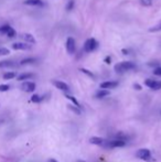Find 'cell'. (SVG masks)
Wrapping results in <instances>:
<instances>
[{
	"label": "cell",
	"mask_w": 161,
	"mask_h": 162,
	"mask_svg": "<svg viewBox=\"0 0 161 162\" xmlns=\"http://www.w3.org/2000/svg\"><path fill=\"white\" fill-rule=\"evenodd\" d=\"M136 67L135 63L133 62H129V61H124V62H120V63H117L115 66H114V70L116 73L118 74H123V73H126L128 71H131Z\"/></svg>",
	"instance_id": "1"
},
{
	"label": "cell",
	"mask_w": 161,
	"mask_h": 162,
	"mask_svg": "<svg viewBox=\"0 0 161 162\" xmlns=\"http://www.w3.org/2000/svg\"><path fill=\"white\" fill-rule=\"evenodd\" d=\"M136 157L141 159V160H143V161H148V162L154 161L151 152H150L148 149H139V150L136 152Z\"/></svg>",
	"instance_id": "2"
},
{
	"label": "cell",
	"mask_w": 161,
	"mask_h": 162,
	"mask_svg": "<svg viewBox=\"0 0 161 162\" xmlns=\"http://www.w3.org/2000/svg\"><path fill=\"white\" fill-rule=\"evenodd\" d=\"M98 48V42L95 40V39H87L84 43V51L87 52V53H91V52H94L95 50Z\"/></svg>",
	"instance_id": "3"
},
{
	"label": "cell",
	"mask_w": 161,
	"mask_h": 162,
	"mask_svg": "<svg viewBox=\"0 0 161 162\" xmlns=\"http://www.w3.org/2000/svg\"><path fill=\"white\" fill-rule=\"evenodd\" d=\"M107 148H121L126 146V142L121 139H115V140H109L104 142Z\"/></svg>",
	"instance_id": "4"
},
{
	"label": "cell",
	"mask_w": 161,
	"mask_h": 162,
	"mask_svg": "<svg viewBox=\"0 0 161 162\" xmlns=\"http://www.w3.org/2000/svg\"><path fill=\"white\" fill-rule=\"evenodd\" d=\"M65 48H66V51H67L69 54H74L75 53V51H76V42H75V40L72 36L67 38Z\"/></svg>",
	"instance_id": "5"
},
{
	"label": "cell",
	"mask_w": 161,
	"mask_h": 162,
	"mask_svg": "<svg viewBox=\"0 0 161 162\" xmlns=\"http://www.w3.org/2000/svg\"><path fill=\"white\" fill-rule=\"evenodd\" d=\"M11 48H12L13 50H15V51H28V50L32 49L31 44H30V43H27V42H15V43H12Z\"/></svg>",
	"instance_id": "6"
},
{
	"label": "cell",
	"mask_w": 161,
	"mask_h": 162,
	"mask_svg": "<svg viewBox=\"0 0 161 162\" xmlns=\"http://www.w3.org/2000/svg\"><path fill=\"white\" fill-rule=\"evenodd\" d=\"M145 85L148 86L149 88L154 89V91H158L161 89V81H156V79H151V78H148L145 81Z\"/></svg>",
	"instance_id": "7"
},
{
	"label": "cell",
	"mask_w": 161,
	"mask_h": 162,
	"mask_svg": "<svg viewBox=\"0 0 161 162\" xmlns=\"http://www.w3.org/2000/svg\"><path fill=\"white\" fill-rule=\"evenodd\" d=\"M35 84L33 82H29V81H26V82H23L21 85V88L22 91H24V92L27 93H32L35 91Z\"/></svg>",
	"instance_id": "8"
},
{
	"label": "cell",
	"mask_w": 161,
	"mask_h": 162,
	"mask_svg": "<svg viewBox=\"0 0 161 162\" xmlns=\"http://www.w3.org/2000/svg\"><path fill=\"white\" fill-rule=\"evenodd\" d=\"M52 84L55 86L57 89H60V91H62V92H70V87H69V85L66 84V83H64L62 81H53L52 82Z\"/></svg>",
	"instance_id": "9"
},
{
	"label": "cell",
	"mask_w": 161,
	"mask_h": 162,
	"mask_svg": "<svg viewBox=\"0 0 161 162\" xmlns=\"http://www.w3.org/2000/svg\"><path fill=\"white\" fill-rule=\"evenodd\" d=\"M117 86H118V82H116V81H106V82L100 84V88L112 89V88H116Z\"/></svg>",
	"instance_id": "10"
},
{
	"label": "cell",
	"mask_w": 161,
	"mask_h": 162,
	"mask_svg": "<svg viewBox=\"0 0 161 162\" xmlns=\"http://www.w3.org/2000/svg\"><path fill=\"white\" fill-rule=\"evenodd\" d=\"M21 39L24 42L30 43V44H35V42H36L34 36L32 34H30V33H23V34H21Z\"/></svg>",
	"instance_id": "11"
},
{
	"label": "cell",
	"mask_w": 161,
	"mask_h": 162,
	"mask_svg": "<svg viewBox=\"0 0 161 162\" xmlns=\"http://www.w3.org/2000/svg\"><path fill=\"white\" fill-rule=\"evenodd\" d=\"M90 142H91L92 145H96V146H102V145H104L105 140H104L103 138H100V137H92L91 139H90Z\"/></svg>",
	"instance_id": "12"
},
{
	"label": "cell",
	"mask_w": 161,
	"mask_h": 162,
	"mask_svg": "<svg viewBox=\"0 0 161 162\" xmlns=\"http://www.w3.org/2000/svg\"><path fill=\"white\" fill-rule=\"evenodd\" d=\"M15 63L12 61H0V69H7V67H14Z\"/></svg>",
	"instance_id": "13"
},
{
	"label": "cell",
	"mask_w": 161,
	"mask_h": 162,
	"mask_svg": "<svg viewBox=\"0 0 161 162\" xmlns=\"http://www.w3.org/2000/svg\"><path fill=\"white\" fill-rule=\"evenodd\" d=\"M108 95H109V91L102 88L100 91H98V92L95 94V97H96V98H104V97L108 96Z\"/></svg>",
	"instance_id": "14"
},
{
	"label": "cell",
	"mask_w": 161,
	"mask_h": 162,
	"mask_svg": "<svg viewBox=\"0 0 161 162\" xmlns=\"http://www.w3.org/2000/svg\"><path fill=\"white\" fill-rule=\"evenodd\" d=\"M24 5L27 6H43L42 0H26Z\"/></svg>",
	"instance_id": "15"
},
{
	"label": "cell",
	"mask_w": 161,
	"mask_h": 162,
	"mask_svg": "<svg viewBox=\"0 0 161 162\" xmlns=\"http://www.w3.org/2000/svg\"><path fill=\"white\" fill-rule=\"evenodd\" d=\"M33 76H34V75H33L32 73H22V74H20V75L17 77V79H18V81H27V79L33 77Z\"/></svg>",
	"instance_id": "16"
},
{
	"label": "cell",
	"mask_w": 161,
	"mask_h": 162,
	"mask_svg": "<svg viewBox=\"0 0 161 162\" xmlns=\"http://www.w3.org/2000/svg\"><path fill=\"white\" fill-rule=\"evenodd\" d=\"M36 62V58L34 57H27V58H23L20 62V65H28V64H33Z\"/></svg>",
	"instance_id": "17"
},
{
	"label": "cell",
	"mask_w": 161,
	"mask_h": 162,
	"mask_svg": "<svg viewBox=\"0 0 161 162\" xmlns=\"http://www.w3.org/2000/svg\"><path fill=\"white\" fill-rule=\"evenodd\" d=\"M17 76V74L14 73V72H7V73H5L3 75H2V77L3 79H12Z\"/></svg>",
	"instance_id": "18"
},
{
	"label": "cell",
	"mask_w": 161,
	"mask_h": 162,
	"mask_svg": "<svg viewBox=\"0 0 161 162\" xmlns=\"http://www.w3.org/2000/svg\"><path fill=\"white\" fill-rule=\"evenodd\" d=\"M67 108H69L70 110H72L73 113L77 114V115L81 114V107H77V106L75 105H67Z\"/></svg>",
	"instance_id": "19"
},
{
	"label": "cell",
	"mask_w": 161,
	"mask_h": 162,
	"mask_svg": "<svg viewBox=\"0 0 161 162\" xmlns=\"http://www.w3.org/2000/svg\"><path fill=\"white\" fill-rule=\"evenodd\" d=\"M15 34H17V32H15V30H14L13 28H10L8 29L7 33H6V35H7L8 38H10V39H12V38H14L15 36Z\"/></svg>",
	"instance_id": "20"
},
{
	"label": "cell",
	"mask_w": 161,
	"mask_h": 162,
	"mask_svg": "<svg viewBox=\"0 0 161 162\" xmlns=\"http://www.w3.org/2000/svg\"><path fill=\"white\" fill-rule=\"evenodd\" d=\"M41 100H42V97L39 96L38 94H33V95L31 96V102H32V103H41Z\"/></svg>",
	"instance_id": "21"
},
{
	"label": "cell",
	"mask_w": 161,
	"mask_h": 162,
	"mask_svg": "<svg viewBox=\"0 0 161 162\" xmlns=\"http://www.w3.org/2000/svg\"><path fill=\"white\" fill-rule=\"evenodd\" d=\"M10 54V50L3 46H0V56H5V55H9Z\"/></svg>",
	"instance_id": "22"
},
{
	"label": "cell",
	"mask_w": 161,
	"mask_h": 162,
	"mask_svg": "<svg viewBox=\"0 0 161 162\" xmlns=\"http://www.w3.org/2000/svg\"><path fill=\"white\" fill-rule=\"evenodd\" d=\"M159 31H161V21L158 24H156L154 27H151L149 29V32H159Z\"/></svg>",
	"instance_id": "23"
},
{
	"label": "cell",
	"mask_w": 161,
	"mask_h": 162,
	"mask_svg": "<svg viewBox=\"0 0 161 162\" xmlns=\"http://www.w3.org/2000/svg\"><path fill=\"white\" fill-rule=\"evenodd\" d=\"M65 96H66V98H69V99H70L71 102H72V103H73V104H74V105H75V106H77V107H81V105H79V103L77 102V99L75 98V97H73V96H71V95H67V94H66Z\"/></svg>",
	"instance_id": "24"
},
{
	"label": "cell",
	"mask_w": 161,
	"mask_h": 162,
	"mask_svg": "<svg viewBox=\"0 0 161 162\" xmlns=\"http://www.w3.org/2000/svg\"><path fill=\"white\" fill-rule=\"evenodd\" d=\"M10 28V26H8V24H6V26H2V27H0V33L1 34H6L8 31V29Z\"/></svg>",
	"instance_id": "25"
},
{
	"label": "cell",
	"mask_w": 161,
	"mask_h": 162,
	"mask_svg": "<svg viewBox=\"0 0 161 162\" xmlns=\"http://www.w3.org/2000/svg\"><path fill=\"white\" fill-rule=\"evenodd\" d=\"M79 71H81V72H83L84 74H86L87 76H90V77L94 78V74H93L92 72H90L88 70H86V69H79Z\"/></svg>",
	"instance_id": "26"
},
{
	"label": "cell",
	"mask_w": 161,
	"mask_h": 162,
	"mask_svg": "<svg viewBox=\"0 0 161 162\" xmlns=\"http://www.w3.org/2000/svg\"><path fill=\"white\" fill-rule=\"evenodd\" d=\"M10 89V86L7 84H1L0 85V92H7Z\"/></svg>",
	"instance_id": "27"
},
{
	"label": "cell",
	"mask_w": 161,
	"mask_h": 162,
	"mask_svg": "<svg viewBox=\"0 0 161 162\" xmlns=\"http://www.w3.org/2000/svg\"><path fill=\"white\" fill-rule=\"evenodd\" d=\"M140 2H141V5H143V6H146V7H149V6H151V0H139Z\"/></svg>",
	"instance_id": "28"
},
{
	"label": "cell",
	"mask_w": 161,
	"mask_h": 162,
	"mask_svg": "<svg viewBox=\"0 0 161 162\" xmlns=\"http://www.w3.org/2000/svg\"><path fill=\"white\" fill-rule=\"evenodd\" d=\"M73 8H74V1H73V0H70L69 3H67V6H66V10L71 11Z\"/></svg>",
	"instance_id": "29"
},
{
	"label": "cell",
	"mask_w": 161,
	"mask_h": 162,
	"mask_svg": "<svg viewBox=\"0 0 161 162\" xmlns=\"http://www.w3.org/2000/svg\"><path fill=\"white\" fill-rule=\"evenodd\" d=\"M154 75H157V76H161V66L157 67V69L154 71Z\"/></svg>",
	"instance_id": "30"
},
{
	"label": "cell",
	"mask_w": 161,
	"mask_h": 162,
	"mask_svg": "<svg viewBox=\"0 0 161 162\" xmlns=\"http://www.w3.org/2000/svg\"><path fill=\"white\" fill-rule=\"evenodd\" d=\"M110 61H112L110 56H106V58H105V63L106 64H110Z\"/></svg>",
	"instance_id": "31"
},
{
	"label": "cell",
	"mask_w": 161,
	"mask_h": 162,
	"mask_svg": "<svg viewBox=\"0 0 161 162\" xmlns=\"http://www.w3.org/2000/svg\"><path fill=\"white\" fill-rule=\"evenodd\" d=\"M133 87H135V88H137L138 91H140V89H141V87L139 86V84H135V86H133Z\"/></svg>",
	"instance_id": "32"
},
{
	"label": "cell",
	"mask_w": 161,
	"mask_h": 162,
	"mask_svg": "<svg viewBox=\"0 0 161 162\" xmlns=\"http://www.w3.org/2000/svg\"><path fill=\"white\" fill-rule=\"evenodd\" d=\"M50 162H59V161H57V160H55V159H51V160H50Z\"/></svg>",
	"instance_id": "33"
},
{
	"label": "cell",
	"mask_w": 161,
	"mask_h": 162,
	"mask_svg": "<svg viewBox=\"0 0 161 162\" xmlns=\"http://www.w3.org/2000/svg\"><path fill=\"white\" fill-rule=\"evenodd\" d=\"M77 162H86V161H84V160H78Z\"/></svg>",
	"instance_id": "34"
}]
</instances>
